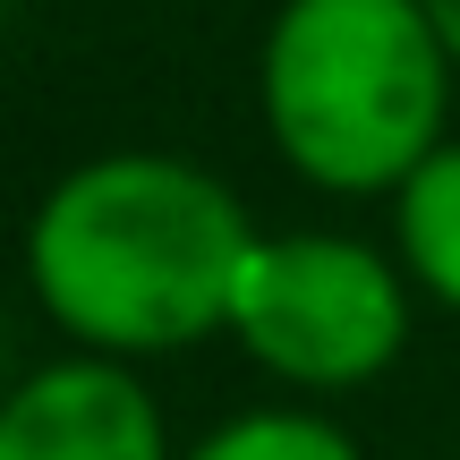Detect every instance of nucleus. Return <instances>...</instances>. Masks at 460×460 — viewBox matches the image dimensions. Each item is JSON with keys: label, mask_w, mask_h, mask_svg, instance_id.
Here are the masks:
<instances>
[{"label": "nucleus", "mask_w": 460, "mask_h": 460, "mask_svg": "<svg viewBox=\"0 0 460 460\" xmlns=\"http://www.w3.org/2000/svg\"><path fill=\"white\" fill-rule=\"evenodd\" d=\"M239 197L163 154H111L68 171L26 230L43 307L85 349H180L230 324L247 273Z\"/></svg>", "instance_id": "nucleus-1"}, {"label": "nucleus", "mask_w": 460, "mask_h": 460, "mask_svg": "<svg viewBox=\"0 0 460 460\" xmlns=\"http://www.w3.org/2000/svg\"><path fill=\"white\" fill-rule=\"evenodd\" d=\"M452 51L418 0H290L264 43V119L298 180L367 197L444 146Z\"/></svg>", "instance_id": "nucleus-2"}, {"label": "nucleus", "mask_w": 460, "mask_h": 460, "mask_svg": "<svg viewBox=\"0 0 460 460\" xmlns=\"http://www.w3.org/2000/svg\"><path fill=\"white\" fill-rule=\"evenodd\" d=\"M230 332L290 384H367L410 341L401 273L358 239H256L247 247Z\"/></svg>", "instance_id": "nucleus-3"}, {"label": "nucleus", "mask_w": 460, "mask_h": 460, "mask_svg": "<svg viewBox=\"0 0 460 460\" xmlns=\"http://www.w3.org/2000/svg\"><path fill=\"white\" fill-rule=\"evenodd\" d=\"M0 460H163V418L137 376L68 358L0 401Z\"/></svg>", "instance_id": "nucleus-4"}, {"label": "nucleus", "mask_w": 460, "mask_h": 460, "mask_svg": "<svg viewBox=\"0 0 460 460\" xmlns=\"http://www.w3.org/2000/svg\"><path fill=\"white\" fill-rule=\"evenodd\" d=\"M401 264L444 307H460V146H435L401 180Z\"/></svg>", "instance_id": "nucleus-5"}, {"label": "nucleus", "mask_w": 460, "mask_h": 460, "mask_svg": "<svg viewBox=\"0 0 460 460\" xmlns=\"http://www.w3.org/2000/svg\"><path fill=\"white\" fill-rule=\"evenodd\" d=\"M197 460H358V444L307 410H264V418L222 427L214 444H197Z\"/></svg>", "instance_id": "nucleus-6"}, {"label": "nucleus", "mask_w": 460, "mask_h": 460, "mask_svg": "<svg viewBox=\"0 0 460 460\" xmlns=\"http://www.w3.org/2000/svg\"><path fill=\"white\" fill-rule=\"evenodd\" d=\"M418 9L435 17V34H444V51H452V68H460V0H418Z\"/></svg>", "instance_id": "nucleus-7"}]
</instances>
